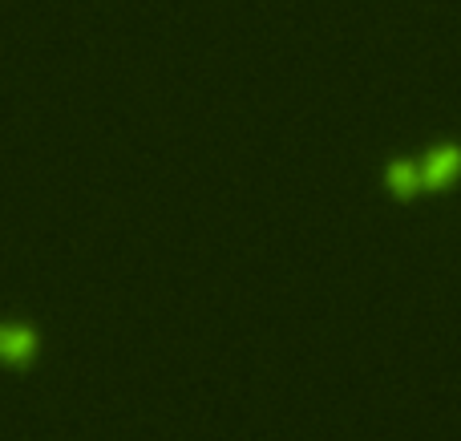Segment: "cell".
<instances>
[{"instance_id":"6da1fadb","label":"cell","mask_w":461,"mask_h":441,"mask_svg":"<svg viewBox=\"0 0 461 441\" xmlns=\"http://www.w3.org/2000/svg\"><path fill=\"white\" fill-rule=\"evenodd\" d=\"M421 170H425V183H429V186L454 183L457 170H461V150H454V146H441L438 154H429V162H425Z\"/></svg>"},{"instance_id":"7a4b0ae2","label":"cell","mask_w":461,"mask_h":441,"mask_svg":"<svg viewBox=\"0 0 461 441\" xmlns=\"http://www.w3.org/2000/svg\"><path fill=\"white\" fill-rule=\"evenodd\" d=\"M29 353H32V332H24V328L0 332V356H5V361H24Z\"/></svg>"},{"instance_id":"3957f363","label":"cell","mask_w":461,"mask_h":441,"mask_svg":"<svg viewBox=\"0 0 461 441\" xmlns=\"http://www.w3.org/2000/svg\"><path fill=\"white\" fill-rule=\"evenodd\" d=\"M389 183H393V191H397V194H413L417 186L425 183V170L409 166V162H397V166L389 170Z\"/></svg>"}]
</instances>
